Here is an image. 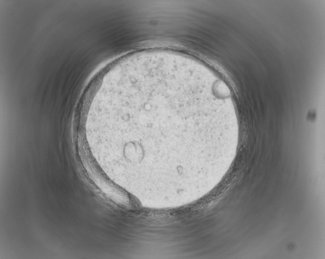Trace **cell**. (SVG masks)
Wrapping results in <instances>:
<instances>
[{"instance_id": "obj_1", "label": "cell", "mask_w": 325, "mask_h": 259, "mask_svg": "<svg viewBox=\"0 0 325 259\" xmlns=\"http://www.w3.org/2000/svg\"><path fill=\"white\" fill-rule=\"evenodd\" d=\"M114 99L107 132L120 134L133 143L196 144L225 134L223 121L209 100L177 83H143Z\"/></svg>"}]
</instances>
